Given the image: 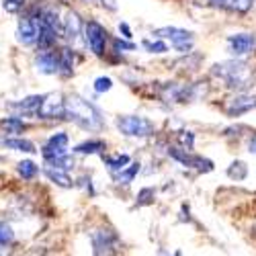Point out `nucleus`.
<instances>
[{"label": "nucleus", "instance_id": "obj_11", "mask_svg": "<svg viewBox=\"0 0 256 256\" xmlns=\"http://www.w3.org/2000/svg\"><path fill=\"white\" fill-rule=\"evenodd\" d=\"M256 48V37L252 33H236V35H230L228 37V50L232 56L242 58L252 54Z\"/></svg>", "mask_w": 256, "mask_h": 256}, {"label": "nucleus", "instance_id": "obj_20", "mask_svg": "<svg viewBox=\"0 0 256 256\" xmlns=\"http://www.w3.org/2000/svg\"><path fill=\"white\" fill-rule=\"evenodd\" d=\"M41 98H44V94H33V96H27L23 100H18V102H10L8 106L14 111H23V113H35V109L39 106Z\"/></svg>", "mask_w": 256, "mask_h": 256}, {"label": "nucleus", "instance_id": "obj_2", "mask_svg": "<svg viewBox=\"0 0 256 256\" xmlns=\"http://www.w3.org/2000/svg\"><path fill=\"white\" fill-rule=\"evenodd\" d=\"M211 74L220 78L224 82V86L232 90H246L252 86V68L240 60H228V62L216 64L211 68Z\"/></svg>", "mask_w": 256, "mask_h": 256}, {"label": "nucleus", "instance_id": "obj_24", "mask_svg": "<svg viewBox=\"0 0 256 256\" xmlns=\"http://www.w3.org/2000/svg\"><path fill=\"white\" fill-rule=\"evenodd\" d=\"M16 172L23 176L25 180H31V178H35L37 176V172H39V168H37V164L35 162H31V160H23V162H18L16 164Z\"/></svg>", "mask_w": 256, "mask_h": 256}, {"label": "nucleus", "instance_id": "obj_18", "mask_svg": "<svg viewBox=\"0 0 256 256\" xmlns=\"http://www.w3.org/2000/svg\"><path fill=\"white\" fill-rule=\"evenodd\" d=\"M60 74L62 76H72L74 74V52L70 48L60 50Z\"/></svg>", "mask_w": 256, "mask_h": 256}, {"label": "nucleus", "instance_id": "obj_4", "mask_svg": "<svg viewBox=\"0 0 256 256\" xmlns=\"http://www.w3.org/2000/svg\"><path fill=\"white\" fill-rule=\"evenodd\" d=\"M117 130L127 138L146 140L156 134V125L150 119L140 117V115H121L117 117Z\"/></svg>", "mask_w": 256, "mask_h": 256}, {"label": "nucleus", "instance_id": "obj_31", "mask_svg": "<svg viewBox=\"0 0 256 256\" xmlns=\"http://www.w3.org/2000/svg\"><path fill=\"white\" fill-rule=\"evenodd\" d=\"M113 88V80L111 78H106V76H100L94 80V90L96 92H106V90H111Z\"/></svg>", "mask_w": 256, "mask_h": 256}, {"label": "nucleus", "instance_id": "obj_27", "mask_svg": "<svg viewBox=\"0 0 256 256\" xmlns=\"http://www.w3.org/2000/svg\"><path fill=\"white\" fill-rule=\"evenodd\" d=\"M48 166H54V168L66 170V172H68L70 168H74V158H72L70 154H64V156H60V158H56V160H50Z\"/></svg>", "mask_w": 256, "mask_h": 256}, {"label": "nucleus", "instance_id": "obj_26", "mask_svg": "<svg viewBox=\"0 0 256 256\" xmlns=\"http://www.w3.org/2000/svg\"><path fill=\"white\" fill-rule=\"evenodd\" d=\"M12 242H14V232L10 224L0 222V246H10Z\"/></svg>", "mask_w": 256, "mask_h": 256}, {"label": "nucleus", "instance_id": "obj_21", "mask_svg": "<svg viewBox=\"0 0 256 256\" xmlns=\"http://www.w3.org/2000/svg\"><path fill=\"white\" fill-rule=\"evenodd\" d=\"M104 142L102 140H88V142H84V144H78L74 148V152L76 154H102L104 150Z\"/></svg>", "mask_w": 256, "mask_h": 256}, {"label": "nucleus", "instance_id": "obj_34", "mask_svg": "<svg viewBox=\"0 0 256 256\" xmlns=\"http://www.w3.org/2000/svg\"><path fill=\"white\" fill-rule=\"evenodd\" d=\"M248 152L252 154V156H256V134L252 132V136L248 138Z\"/></svg>", "mask_w": 256, "mask_h": 256}, {"label": "nucleus", "instance_id": "obj_17", "mask_svg": "<svg viewBox=\"0 0 256 256\" xmlns=\"http://www.w3.org/2000/svg\"><path fill=\"white\" fill-rule=\"evenodd\" d=\"M46 176L52 180V182H56L58 186H64V188H70L74 182H72V178L68 176V172L66 170H60V168H54V166H48L46 170Z\"/></svg>", "mask_w": 256, "mask_h": 256}, {"label": "nucleus", "instance_id": "obj_1", "mask_svg": "<svg viewBox=\"0 0 256 256\" xmlns=\"http://www.w3.org/2000/svg\"><path fill=\"white\" fill-rule=\"evenodd\" d=\"M64 119L72 121L84 132H100L104 127V117L98 106L76 94L66 98V115H64Z\"/></svg>", "mask_w": 256, "mask_h": 256}, {"label": "nucleus", "instance_id": "obj_32", "mask_svg": "<svg viewBox=\"0 0 256 256\" xmlns=\"http://www.w3.org/2000/svg\"><path fill=\"white\" fill-rule=\"evenodd\" d=\"M23 4H25V0H2L4 10H6V12H12V14L23 8Z\"/></svg>", "mask_w": 256, "mask_h": 256}, {"label": "nucleus", "instance_id": "obj_22", "mask_svg": "<svg viewBox=\"0 0 256 256\" xmlns=\"http://www.w3.org/2000/svg\"><path fill=\"white\" fill-rule=\"evenodd\" d=\"M0 127H2L4 134H8V136H18V134H23V130L27 125H25L23 119H18V117H6V119L0 121Z\"/></svg>", "mask_w": 256, "mask_h": 256}, {"label": "nucleus", "instance_id": "obj_10", "mask_svg": "<svg viewBox=\"0 0 256 256\" xmlns=\"http://www.w3.org/2000/svg\"><path fill=\"white\" fill-rule=\"evenodd\" d=\"M92 252L94 254H113L117 252V246H119V236L109 230V228H104V230H96L92 232Z\"/></svg>", "mask_w": 256, "mask_h": 256}, {"label": "nucleus", "instance_id": "obj_28", "mask_svg": "<svg viewBox=\"0 0 256 256\" xmlns=\"http://www.w3.org/2000/svg\"><path fill=\"white\" fill-rule=\"evenodd\" d=\"M176 140H178L182 150H188V152L193 150V146H195V134L193 132H178Z\"/></svg>", "mask_w": 256, "mask_h": 256}, {"label": "nucleus", "instance_id": "obj_30", "mask_svg": "<svg viewBox=\"0 0 256 256\" xmlns=\"http://www.w3.org/2000/svg\"><path fill=\"white\" fill-rule=\"evenodd\" d=\"M154 195H156V190H154V188H142V190H140V195H138V203H136V205L142 207V205L152 203Z\"/></svg>", "mask_w": 256, "mask_h": 256}, {"label": "nucleus", "instance_id": "obj_3", "mask_svg": "<svg viewBox=\"0 0 256 256\" xmlns=\"http://www.w3.org/2000/svg\"><path fill=\"white\" fill-rule=\"evenodd\" d=\"M207 94V82H190V84H178V82H166L160 88V98L170 104H186L201 100Z\"/></svg>", "mask_w": 256, "mask_h": 256}, {"label": "nucleus", "instance_id": "obj_9", "mask_svg": "<svg viewBox=\"0 0 256 256\" xmlns=\"http://www.w3.org/2000/svg\"><path fill=\"white\" fill-rule=\"evenodd\" d=\"M106 29L96 23V20H88L86 25H84V41H86V46L90 48V52L94 56H102L104 54V48H106Z\"/></svg>", "mask_w": 256, "mask_h": 256}, {"label": "nucleus", "instance_id": "obj_7", "mask_svg": "<svg viewBox=\"0 0 256 256\" xmlns=\"http://www.w3.org/2000/svg\"><path fill=\"white\" fill-rule=\"evenodd\" d=\"M39 27H41V8H33L27 16L18 20L16 39L23 46H35L39 37Z\"/></svg>", "mask_w": 256, "mask_h": 256}, {"label": "nucleus", "instance_id": "obj_29", "mask_svg": "<svg viewBox=\"0 0 256 256\" xmlns=\"http://www.w3.org/2000/svg\"><path fill=\"white\" fill-rule=\"evenodd\" d=\"M148 52H150V54H166L168 52V46L164 44V41L162 39H158V41H144V44H142Z\"/></svg>", "mask_w": 256, "mask_h": 256}, {"label": "nucleus", "instance_id": "obj_25", "mask_svg": "<svg viewBox=\"0 0 256 256\" xmlns=\"http://www.w3.org/2000/svg\"><path fill=\"white\" fill-rule=\"evenodd\" d=\"M228 176H230L232 180H244V178L248 176V166H246L244 162H240V160L232 162L230 168H228Z\"/></svg>", "mask_w": 256, "mask_h": 256}, {"label": "nucleus", "instance_id": "obj_23", "mask_svg": "<svg viewBox=\"0 0 256 256\" xmlns=\"http://www.w3.org/2000/svg\"><path fill=\"white\" fill-rule=\"evenodd\" d=\"M138 172H140V164L138 162L136 164H127L123 170H119V172L115 174V180L119 184H130V182H134V178H136Z\"/></svg>", "mask_w": 256, "mask_h": 256}, {"label": "nucleus", "instance_id": "obj_35", "mask_svg": "<svg viewBox=\"0 0 256 256\" xmlns=\"http://www.w3.org/2000/svg\"><path fill=\"white\" fill-rule=\"evenodd\" d=\"M119 29L123 31V37H127V39L132 37V31H130V27H127V23H121V25H119Z\"/></svg>", "mask_w": 256, "mask_h": 256}, {"label": "nucleus", "instance_id": "obj_15", "mask_svg": "<svg viewBox=\"0 0 256 256\" xmlns=\"http://www.w3.org/2000/svg\"><path fill=\"white\" fill-rule=\"evenodd\" d=\"M80 35H82V20H80L78 12L68 10L66 16L62 18V37L68 39L70 44H74Z\"/></svg>", "mask_w": 256, "mask_h": 256}, {"label": "nucleus", "instance_id": "obj_14", "mask_svg": "<svg viewBox=\"0 0 256 256\" xmlns=\"http://www.w3.org/2000/svg\"><path fill=\"white\" fill-rule=\"evenodd\" d=\"M256 0H201V4L213 6V8H222L228 12H238V14H246Z\"/></svg>", "mask_w": 256, "mask_h": 256}, {"label": "nucleus", "instance_id": "obj_33", "mask_svg": "<svg viewBox=\"0 0 256 256\" xmlns=\"http://www.w3.org/2000/svg\"><path fill=\"white\" fill-rule=\"evenodd\" d=\"M113 48H115V52H119V50H136V46L134 44H125V41H121V39H115L113 41Z\"/></svg>", "mask_w": 256, "mask_h": 256}, {"label": "nucleus", "instance_id": "obj_12", "mask_svg": "<svg viewBox=\"0 0 256 256\" xmlns=\"http://www.w3.org/2000/svg\"><path fill=\"white\" fill-rule=\"evenodd\" d=\"M256 109V96L252 94H236V96H232L226 104H224V111L228 117H240L248 111H254Z\"/></svg>", "mask_w": 256, "mask_h": 256}, {"label": "nucleus", "instance_id": "obj_13", "mask_svg": "<svg viewBox=\"0 0 256 256\" xmlns=\"http://www.w3.org/2000/svg\"><path fill=\"white\" fill-rule=\"evenodd\" d=\"M35 66L41 74H60V50H41V54L35 58Z\"/></svg>", "mask_w": 256, "mask_h": 256}, {"label": "nucleus", "instance_id": "obj_16", "mask_svg": "<svg viewBox=\"0 0 256 256\" xmlns=\"http://www.w3.org/2000/svg\"><path fill=\"white\" fill-rule=\"evenodd\" d=\"M0 146H4V148L14 150V152H25V154H35L37 152L33 142L23 140V138H4V140H0Z\"/></svg>", "mask_w": 256, "mask_h": 256}, {"label": "nucleus", "instance_id": "obj_8", "mask_svg": "<svg viewBox=\"0 0 256 256\" xmlns=\"http://www.w3.org/2000/svg\"><path fill=\"white\" fill-rule=\"evenodd\" d=\"M168 156L176 160L178 164L186 166V168H195L199 172H211L213 170V162L203 158V156H195L188 150H182V148H168Z\"/></svg>", "mask_w": 256, "mask_h": 256}, {"label": "nucleus", "instance_id": "obj_6", "mask_svg": "<svg viewBox=\"0 0 256 256\" xmlns=\"http://www.w3.org/2000/svg\"><path fill=\"white\" fill-rule=\"evenodd\" d=\"M156 39H164L170 41L178 54H190L193 50V41H195V33L193 31H186V29H178V27H162L154 31Z\"/></svg>", "mask_w": 256, "mask_h": 256}, {"label": "nucleus", "instance_id": "obj_19", "mask_svg": "<svg viewBox=\"0 0 256 256\" xmlns=\"http://www.w3.org/2000/svg\"><path fill=\"white\" fill-rule=\"evenodd\" d=\"M102 162H104V166L109 168L113 174H117L119 170H123L127 164L132 162V158L127 154H113V156H102Z\"/></svg>", "mask_w": 256, "mask_h": 256}, {"label": "nucleus", "instance_id": "obj_5", "mask_svg": "<svg viewBox=\"0 0 256 256\" xmlns=\"http://www.w3.org/2000/svg\"><path fill=\"white\" fill-rule=\"evenodd\" d=\"M37 119H44V121H54V119H64L66 115V96L62 92H50L44 94L39 106L33 113Z\"/></svg>", "mask_w": 256, "mask_h": 256}]
</instances>
